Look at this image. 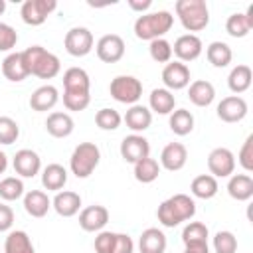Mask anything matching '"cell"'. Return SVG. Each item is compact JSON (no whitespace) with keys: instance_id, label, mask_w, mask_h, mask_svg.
<instances>
[{"instance_id":"49","label":"cell","mask_w":253,"mask_h":253,"mask_svg":"<svg viewBox=\"0 0 253 253\" xmlns=\"http://www.w3.org/2000/svg\"><path fill=\"white\" fill-rule=\"evenodd\" d=\"M128 6H130L134 12L146 14V10L152 6V2H150V0H128Z\"/></svg>"},{"instance_id":"18","label":"cell","mask_w":253,"mask_h":253,"mask_svg":"<svg viewBox=\"0 0 253 253\" xmlns=\"http://www.w3.org/2000/svg\"><path fill=\"white\" fill-rule=\"evenodd\" d=\"M51 208L61 217H73L81 208V196L77 192H71V190L57 192L55 198L51 200Z\"/></svg>"},{"instance_id":"48","label":"cell","mask_w":253,"mask_h":253,"mask_svg":"<svg viewBox=\"0 0 253 253\" xmlns=\"http://www.w3.org/2000/svg\"><path fill=\"white\" fill-rule=\"evenodd\" d=\"M14 223V211L10 206L6 204H0V233L2 231H8Z\"/></svg>"},{"instance_id":"45","label":"cell","mask_w":253,"mask_h":253,"mask_svg":"<svg viewBox=\"0 0 253 253\" xmlns=\"http://www.w3.org/2000/svg\"><path fill=\"white\" fill-rule=\"evenodd\" d=\"M239 164L243 166L245 172H251L253 170V134H249L239 150V156H237Z\"/></svg>"},{"instance_id":"4","label":"cell","mask_w":253,"mask_h":253,"mask_svg":"<svg viewBox=\"0 0 253 253\" xmlns=\"http://www.w3.org/2000/svg\"><path fill=\"white\" fill-rule=\"evenodd\" d=\"M174 10L188 32H202L210 24V10L204 0H178Z\"/></svg>"},{"instance_id":"43","label":"cell","mask_w":253,"mask_h":253,"mask_svg":"<svg viewBox=\"0 0 253 253\" xmlns=\"http://www.w3.org/2000/svg\"><path fill=\"white\" fill-rule=\"evenodd\" d=\"M91 103L89 93H67L63 91V105L67 111H85Z\"/></svg>"},{"instance_id":"17","label":"cell","mask_w":253,"mask_h":253,"mask_svg":"<svg viewBox=\"0 0 253 253\" xmlns=\"http://www.w3.org/2000/svg\"><path fill=\"white\" fill-rule=\"evenodd\" d=\"M186 160H188V150L182 142H168L164 148H162V154H160V166L166 168L168 172H178L186 166Z\"/></svg>"},{"instance_id":"47","label":"cell","mask_w":253,"mask_h":253,"mask_svg":"<svg viewBox=\"0 0 253 253\" xmlns=\"http://www.w3.org/2000/svg\"><path fill=\"white\" fill-rule=\"evenodd\" d=\"M132 251H134V243H132L130 235H126V233H117V235H115L113 253H132Z\"/></svg>"},{"instance_id":"20","label":"cell","mask_w":253,"mask_h":253,"mask_svg":"<svg viewBox=\"0 0 253 253\" xmlns=\"http://www.w3.org/2000/svg\"><path fill=\"white\" fill-rule=\"evenodd\" d=\"M2 73L12 83H20V81H24L30 75L28 69H26V63H24L22 51H12V53H8L4 57V61H2Z\"/></svg>"},{"instance_id":"6","label":"cell","mask_w":253,"mask_h":253,"mask_svg":"<svg viewBox=\"0 0 253 253\" xmlns=\"http://www.w3.org/2000/svg\"><path fill=\"white\" fill-rule=\"evenodd\" d=\"M109 93L119 103L136 105V101L142 97V83L134 75H117L109 85Z\"/></svg>"},{"instance_id":"36","label":"cell","mask_w":253,"mask_h":253,"mask_svg":"<svg viewBox=\"0 0 253 253\" xmlns=\"http://www.w3.org/2000/svg\"><path fill=\"white\" fill-rule=\"evenodd\" d=\"M158 174H160V164L150 156H146V158H142L134 164V178L142 184L154 182L158 178Z\"/></svg>"},{"instance_id":"25","label":"cell","mask_w":253,"mask_h":253,"mask_svg":"<svg viewBox=\"0 0 253 253\" xmlns=\"http://www.w3.org/2000/svg\"><path fill=\"white\" fill-rule=\"evenodd\" d=\"M140 253H164L166 251V235L158 227H148L140 233L138 239Z\"/></svg>"},{"instance_id":"16","label":"cell","mask_w":253,"mask_h":253,"mask_svg":"<svg viewBox=\"0 0 253 253\" xmlns=\"http://www.w3.org/2000/svg\"><path fill=\"white\" fill-rule=\"evenodd\" d=\"M109 221V210L105 206H87L79 213V225L83 231H103V227Z\"/></svg>"},{"instance_id":"28","label":"cell","mask_w":253,"mask_h":253,"mask_svg":"<svg viewBox=\"0 0 253 253\" xmlns=\"http://www.w3.org/2000/svg\"><path fill=\"white\" fill-rule=\"evenodd\" d=\"M49 208H51V200L42 190H30L24 196V210L32 217H43L49 211Z\"/></svg>"},{"instance_id":"26","label":"cell","mask_w":253,"mask_h":253,"mask_svg":"<svg viewBox=\"0 0 253 253\" xmlns=\"http://www.w3.org/2000/svg\"><path fill=\"white\" fill-rule=\"evenodd\" d=\"M125 123H126V126L132 130V132H142V130H146L148 126H150V123H152V113H150V109L148 107H144V105H130V109L126 111V115H125Z\"/></svg>"},{"instance_id":"30","label":"cell","mask_w":253,"mask_h":253,"mask_svg":"<svg viewBox=\"0 0 253 253\" xmlns=\"http://www.w3.org/2000/svg\"><path fill=\"white\" fill-rule=\"evenodd\" d=\"M67 182V170L61 164H47L42 170V186L51 192H59Z\"/></svg>"},{"instance_id":"40","label":"cell","mask_w":253,"mask_h":253,"mask_svg":"<svg viewBox=\"0 0 253 253\" xmlns=\"http://www.w3.org/2000/svg\"><path fill=\"white\" fill-rule=\"evenodd\" d=\"M148 53L156 63H168L172 59V43L168 40H164V38L152 40L150 47H148Z\"/></svg>"},{"instance_id":"1","label":"cell","mask_w":253,"mask_h":253,"mask_svg":"<svg viewBox=\"0 0 253 253\" xmlns=\"http://www.w3.org/2000/svg\"><path fill=\"white\" fill-rule=\"evenodd\" d=\"M196 215V202L188 194H174L172 198L164 200L158 210L156 217L164 227H176L182 221H188Z\"/></svg>"},{"instance_id":"44","label":"cell","mask_w":253,"mask_h":253,"mask_svg":"<svg viewBox=\"0 0 253 253\" xmlns=\"http://www.w3.org/2000/svg\"><path fill=\"white\" fill-rule=\"evenodd\" d=\"M18 43V34L10 24L0 22V51H10Z\"/></svg>"},{"instance_id":"32","label":"cell","mask_w":253,"mask_h":253,"mask_svg":"<svg viewBox=\"0 0 253 253\" xmlns=\"http://www.w3.org/2000/svg\"><path fill=\"white\" fill-rule=\"evenodd\" d=\"M219 186H217V180L211 176V174H200L192 180V186H190V192L200 198V200H211L215 194H217Z\"/></svg>"},{"instance_id":"7","label":"cell","mask_w":253,"mask_h":253,"mask_svg":"<svg viewBox=\"0 0 253 253\" xmlns=\"http://www.w3.org/2000/svg\"><path fill=\"white\" fill-rule=\"evenodd\" d=\"M55 8V0H26L20 8V16L28 26H42Z\"/></svg>"},{"instance_id":"8","label":"cell","mask_w":253,"mask_h":253,"mask_svg":"<svg viewBox=\"0 0 253 253\" xmlns=\"http://www.w3.org/2000/svg\"><path fill=\"white\" fill-rule=\"evenodd\" d=\"M63 45H65V51L73 57H83L87 55L91 49H93V34L83 28V26H77V28H71L67 34H65V40H63Z\"/></svg>"},{"instance_id":"3","label":"cell","mask_w":253,"mask_h":253,"mask_svg":"<svg viewBox=\"0 0 253 253\" xmlns=\"http://www.w3.org/2000/svg\"><path fill=\"white\" fill-rule=\"evenodd\" d=\"M172 24H174V16L168 10L140 14L136 18V22H134V36L138 40L152 42V40H158L164 34H168Z\"/></svg>"},{"instance_id":"5","label":"cell","mask_w":253,"mask_h":253,"mask_svg":"<svg viewBox=\"0 0 253 253\" xmlns=\"http://www.w3.org/2000/svg\"><path fill=\"white\" fill-rule=\"evenodd\" d=\"M101 150L95 142H79L69 158V168L77 178H89L99 166Z\"/></svg>"},{"instance_id":"14","label":"cell","mask_w":253,"mask_h":253,"mask_svg":"<svg viewBox=\"0 0 253 253\" xmlns=\"http://www.w3.org/2000/svg\"><path fill=\"white\" fill-rule=\"evenodd\" d=\"M202 49H204V43L196 34H184L174 42L172 53L178 57V61L186 63V61L198 59L202 55Z\"/></svg>"},{"instance_id":"11","label":"cell","mask_w":253,"mask_h":253,"mask_svg":"<svg viewBox=\"0 0 253 253\" xmlns=\"http://www.w3.org/2000/svg\"><path fill=\"white\" fill-rule=\"evenodd\" d=\"M162 83L168 91H180L190 85V69L182 61H168L162 69Z\"/></svg>"},{"instance_id":"19","label":"cell","mask_w":253,"mask_h":253,"mask_svg":"<svg viewBox=\"0 0 253 253\" xmlns=\"http://www.w3.org/2000/svg\"><path fill=\"white\" fill-rule=\"evenodd\" d=\"M253 30V6L247 8V12H235L225 22V32L231 38H245Z\"/></svg>"},{"instance_id":"50","label":"cell","mask_w":253,"mask_h":253,"mask_svg":"<svg viewBox=\"0 0 253 253\" xmlns=\"http://www.w3.org/2000/svg\"><path fill=\"white\" fill-rule=\"evenodd\" d=\"M6 168H8V156L0 150V174H4V172H6Z\"/></svg>"},{"instance_id":"29","label":"cell","mask_w":253,"mask_h":253,"mask_svg":"<svg viewBox=\"0 0 253 253\" xmlns=\"http://www.w3.org/2000/svg\"><path fill=\"white\" fill-rule=\"evenodd\" d=\"M251 79H253L251 67L245 65V63H239V65H235L229 71V75H227V87L235 95H241V93H245L251 87Z\"/></svg>"},{"instance_id":"23","label":"cell","mask_w":253,"mask_h":253,"mask_svg":"<svg viewBox=\"0 0 253 253\" xmlns=\"http://www.w3.org/2000/svg\"><path fill=\"white\" fill-rule=\"evenodd\" d=\"M188 99L196 105V107H210L215 99V89L210 81L206 79H198V81H192L190 83V89H188Z\"/></svg>"},{"instance_id":"13","label":"cell","mask_w":253,"mask_h":253,"mask_svg":"<svg viewBox=\"0 0 253 253\" xmlns=\"http://www.w3.org/2000/svg\"><path fill=\"white\" fill-rule=\"evenodd\" d=\"M150 154V144L148 140L142 136V134H128L123 138L121 142V156L125 162H130V164H136L138 160L146 158Z\"/></svg>"},{"instance_id":"10","label":"cell","mask_w":253,"mask_h":253,"mask_svg":"<svg viewBox=\"0 0 253 253\" xmlns=\"http://www.w3.org/2000/svg\"><path fill=\"white\" fill-rule=\"evenodd\" d=\"M95 51H97V57L105 63H117L123 59L125 55V40L117 34H107L103 36L97 45H95Z\"/></svg>"},{"instance_id":"41","label":"cell","mask_w":253,"mask_h":253,"mask_svg":"<svg viewBox=\"0 0 253 253\" xmlns=\"http://www.w3.org/2000/svg\"><path fill=\"white\" fill-rule=\"evenodd\" d=\"M213 249H215V253H235L237 251V237L227 229L217 231L213 235Z\"/></svg>"},{"instance_id":"42","label":"cell","mask_w":253,"mask_h":253,"mask_svg":"<svg viewBox=\"0 0 253 253\" xmlns=\"http://www.w3.org/2000/svg\"><path fill=\"white\" fill-rule=\"evenodd\" d=\"M20 136V126L12 117H0V144H12Z\"/></svg>"},{"instance_id":"24","label":"cell","mask_w":253,"mask_h":253,"mask_svg":"<svg viewBox=\"0 0 253 253\" xmlns=\"http://www.w3.org/2000/svg\"><path fill=\"white\" fill-rule=\"evenodd\" d=\"M227 194L237 202H247L253 196V178L249 174H231L227 182Z\"/></svg>"},{"instance_id":"33","label":"cell","mask_w":253,"mask_h":253,"mask_svg":"<svg viewBox=\"0 0 253 253\" xmlns=\"http://www.w3.org/2000/svg\"><path fill=\"white\" fill-rule=\"evenodd\" d=\"M4 253H36L30 235L22 229L10 231L4 241Z\"/></svg>"},{"instance_id":"22","label":"cell","mask_w":253,"mask_h":253,"mask_svg":"<svg viewBox=\"0 0 253 253\" xmlns=\"http://www.w3.org/2000/svg\"><path fill=\"white\" fill-rule=\"evenodd\" d=\"M91 81L85 69L81 67H69L63 73V91L67 93H89Z\"/></svg>"},{"instance_id":"15","label":"cell","mask_w":253,"mask_h":253,"mask_svg":"<svg viewBox=\"0 0 253 253\" xmlns=\"http://www.w3.org/2000/svg\"><path fill=\"white\" fill-rule=\"evenodd\" d=\"M12 166H14V172L20 174L22 178H34L42 170V160H40L36 150L22 148V150L16 152V156L12 160Z\"/></svg>"},{"instance_id":"31","label":"cell","mask_w":253,"mask_h":253,"mask_svg":"<svg viewBox=\"0 0 253 253\" xmlns=\"http://www.w3.org/2000/svg\"><path fill=\"white\" fill-rule=\"evenodd\" d=\"M148 105L154 113L158 115H170L176 107V97L172 95V91L160 87V89H152L150 97H148Z\"/></svg>"},{"instance_id":"12","label":"cell","mask_w":253,"mask_h":253,"mask_svg":"<svg viewBox=\"0 0 253 253\" xmlns=\"http://www.w3.org/2000/svg\"><path fill=\"white\" fill-rule=\"evenodd\" d=\"M217 117L223 121V123H239L245 119L247 115V101L239 95H229V97H223L215 109Z\"/></svg>"},{"instance_id":"9","label":"cell","mask_w":253,"mask_h":253,"mask_svg":"<svg viewBox=\"0 0 253 253\" xmlns=\"http://www.w3.org/2000/svg\"><path fill=\"white\" fill-rule=\"evenodd\" d=\"M208 168L213 178H229L235 170V156L229 148L217 146L208 154Z\"/></svg>"},{"instance_id":"35","label":"cell","mask_w":253,"mask_h":253,"mask_svg":"<svg viewBox=\"0 0 253 253\" xmlns=\"http://www.w3.org/2000/svg\"><path fill=\"white\" fill-rule=\"evenodd\" d=\"M206 57L213 67H227L231 63L233 51L225 42H211L206 49Z\"/></svg>"},{"instance_id":"38","label":"cell","mask_w":253,"mask_h":253,"mask_svg":"<svg viewBox=\"0 0 253 253\" xmlns=\"http://www.w3.org/2000/svg\"><path fill=\"white\" fill-rule=\"evenodd\" d=\"M24 196V182L16 176H8L0 180V198L6 202H14Z\"/></svg>"},{"instance_id":"37","label":"cell","mask_w":253,"mask_h":253,"mask_svg":"<svg viewBox=\"0 0 253 253\" xmlns=\"http://www.w3.org/2000/svg\"><path fill=\"white\" fill-rule=\"evenodd\" d=\"M182 241L184 245L192 243H208V227L202 221H190L182 229Z\"/></svg>"},{"instance_id":"46","label":"cell","mask_w":253,"mask_h":253,"mask_svg":"<svg viewBox=\"0 0 253 253\" xmlns=\"http://www.w3.org/2000/svg\"><path fill=\"white\" fill-rule=\"evenodd\" d=\"M115 231H99V235L95 237V251L97 253H113L115 247Z\"/></svg>"},{"instance_id":"21","label":"cell","mask_w":253,"mask_h":253,"mask_svg":"<svg viewBox=\"0 0 253 253\" xmlns=\"http://www.w3.org/2000/svg\"><path fill=\"white\" fill-rule=\"evenodd\" d=\"M59 101V93L53 85H42L38 87L32 97H30V107L32 111H38V113H43V111H49L57 105Z\"/></svg>"},{"instance_id":"27","label":"cell","mask_w":253,"mask_h":253,"mask_svg":"<svg viewBox=\"0 0 253 253\" xmlns=\"http://www.w3.org/2000/svg\"><path fill=\"white\" fill-rule=\"evenodd\" d=\"M73 119H71V115H67V113H61V111H55V113H51L49 117H47V121H45V130L51 134V136H55V138H65V136H69L71 132H73Z\"/></svg>"},{"instance_id":"2","label":"cell","mask_w":253,"mask_h":253,"mask_svg":"<svg viewBox=\"0 0 253 253\" xmlns=\"http://www.w3.org/2000/svg\"><path fill=\"white\" fill-rule=\"evenodd\" d=\"M22 57H24V63H26V69L30 75H36L40 79H53L59 69H61V63H59V57L51 51H47L45 47L42 45H30L22 51Z\"/></svg>"},{"instance_id":"34","label":"cell","mask_w":253,"mask_h":253,"mask_svg":"<svg viewBox=\"0 0 253 253\" xmlns=\"http://www.w3.org/2000/svg\"><path fill=\"white\" fill-rule=\"evenodd\" d=\"M168 125H170V130L178 136H186L194 130V115L188 111V109H176L170 113V119H168Z\"/></svg>"},{"instance_id":"39","label":"cell","mask_w":253,"mask_h":253,"mask_svg":"<svg viewBox=\"0 0 253 253\" xmlns=\"http://www.w3.org/2000/svg\"><path fill=\"white\" fill-rule=\"evenodd\" d=\"M121 121H123V117L119 115V111L109 109V107L99 109L95 115V123L101 130H117L121 126Z\"/></svg>"},{"instance_id":"51","label":"cell","mask_w":253,"mask_h":253,"mask_svg":"<svg viewBox=\"0 0 253 253\" xmlns=\"http://www.w3.org/2000/svg\"><path fill=\"white\" fill-rule=\"evenodd\" d=\"M4 10H6V2H4V0H0V16L4 14Z\"/></svg>"}]
</instances>
